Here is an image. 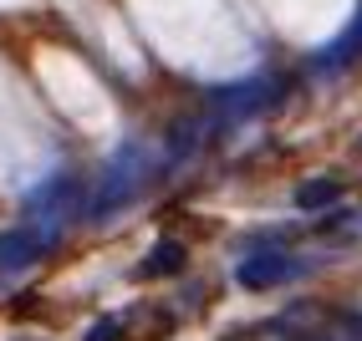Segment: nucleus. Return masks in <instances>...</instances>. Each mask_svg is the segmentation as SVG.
I'll list each match as a JSON object with an SVG mask.
<instances>
[{"mask_svg": "<svg viewBox=\"0 0 362 341\" xmlns=\"http://www.w3.org/2000/svg\"><path fill=\"white\" fill-rule=\"evenodd\" d=\"M281 275H286V260H281V255H260V260H245V265H240V285H250V290L276 285Z\"/></svg>", "mask_w": 362, "mask_h": 341, "instance_id": "nucleus-1", "label": "nucleus"}, {"mask_svg": "<svg viewBox=\"0 0 362 341\" xmlns=\"http://www.w3.org/2000/svg\"><path fill=\"white\" fill-rule=\"evenodd\" d=\"M184 265V250L179 245H163L153 260H143V275H163V270H179Z\"/></svg>", "mask_w": 362, "mask_h": 341, "instance_id": "nucleus-2", "label": "nucleus"}, {"mask_svg": "<svg viewBox=\"0 0 362 341\" xmlns=\"http://www.w3.org/2000/svg\"><path fill=\"white\" fill-rule=\"evenodd\" d=\"M322 199H337V184H311L296 193V204H306V209H322Z\"/></svg>", "mask_w": 362, "mask_h": 341, "instance_id": "nucleus-3", "label": "nucleus"}, {"mask_svg": "<svg viewBox=\"0 0 362 341\" xmlns=\"http://www.w3.org/2000/svg\"><path fill=\"white\" fill-rule=\"evenodd\" d=\"M332 321H337V331H342V341H362V316L357 311H337Z\"/></svg>", "mask_w": 362, "mask_h": 341, "instance_id": "nucleus-4", "label": "nucleus"}, {"mask_svg": "<svg viewBox=\"0 0 362 341\" xmlns=\"http://www.w3.org/2000/svg\"><path fill=\"white\" fill-rule=\"evenodd\" d=\"M87 341H123V326H117V321H98V331H92Z\"/></svg>", "mask_w": 362, "mask_h": 341, "instance_id": "nucleus-5", "label": "nucleus"}]
</instances>
